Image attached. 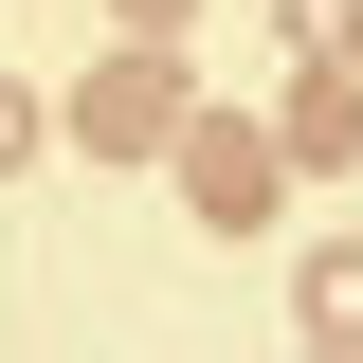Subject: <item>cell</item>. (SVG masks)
Listing matches in <instances>:
<instances>
[{
	"label": "cell",
	"mask_w": 363,
	"mask_h": 363,
	"mask_svg": "<svg viewBox=\"0 0 363 363\" xmlns=\"http://www.w3.org/2000/svg\"><path fill=\"white\" fill-rule=\"evenodd\" d=\"M164 164H182V200H200L218 236H255L272 200H291V145H272V128H218V109H200V128H182Z\"/></svg>",
	"instance_id": "6da1fadb"
},
{
	"label": "cell",
	"mask_w": 363,
	"mask_h": 363,
	"mask_svg": "<svg viewBox=\"0 0 363 363\" xmlns=\"http://www.w3.org/2000/svg\"><path fill=\"white\" fill-rule=\"evenodd\" d=\"M200 109H182V55L164 37H128L109 73H73V145H182Z\"/></svg>",
	"instance_id": "7a4b0ae2"
},
{
	"label": "cell",
	"mask_w": 363,
	"mask_h": 363,
	"mask_svg": "<svg viewBox=\"0 0 363 363\" xmlns=\"http://www.w3.org/2000/svg\"><path fill=\"white\" fill-rule=\"evenodd\" d=\"M272 145H291V182H345L363 164V73H309L291 109H272Z\"/></svg>",
	"instance_id": "3957f363"
},
{
	"label": "cell",
	"mask_w": 363,
	"mask_h": 363,
	"mask_svg": "<svg viewBox=\"0 0 363 363\" xmlns=\"http://www.w3.org/2000/svg\"><path fill=\"white\" fill-rule=\"evenodd\" d=\"M291 309H309V345H327V363H363V236L291 255Z\"/></svg>",
	"instance_id": "277c9868"
},
{
	"label": "cell",
	"mask_w": 363,
	"mask_h": 363,
	"mask_svg": "<svg viewBox=\"0 0 363 363\" xmlns=\"http://www.w3.org/2000/svg\"><path fill=\"white\" fill-rule=\"evenodd\" d=\"M291 55L309 73H363V0H291Z\"/></svg>",
	"instance_id": "5b68a950"
},
{
	"label": "cell",
	"mask_w": 363,
	"mask_h": 363,
	"mask_svg": "<svg viewBox=\"0 0 363 363\" xmlns=\"http://www.w3.org/2000/svg\"><path fill=\"white\" fill-rule=\"evenodd\" d=\"M37 128H55V109H37V91H0V164H37Z\"/></svg>",
	"instance_id": "8992f818"
},
{
	"label": "cell",
	"mask_w": 363,
	"mask_h": 363,
	"mask_svg": "<svg viewBox=\"0 0 363 363\" xmlns=\"http://www.w3.org/2000/svg\"><path fill=\"white\" fill-rule=\"evenodd\" d=\"M182 18H200V0H128V37H182Z\"/></svg>",
	"instance_id": "52a82bcc"
},
{
	"label": "cell",
	"mask_w": 363,
	"mask_h": 363,
	"mask_svg": "<svg viewBox=\"0 0 363 363\" xmlns=\"http://www.w3.org/2000/svg\"><path fill=\"white\" fill-rule=\"evenodd\" d=\"M309 363H327V345H309Z\"/></svg>",
	"instance_id": "ba28073f"
}]
</instances>
